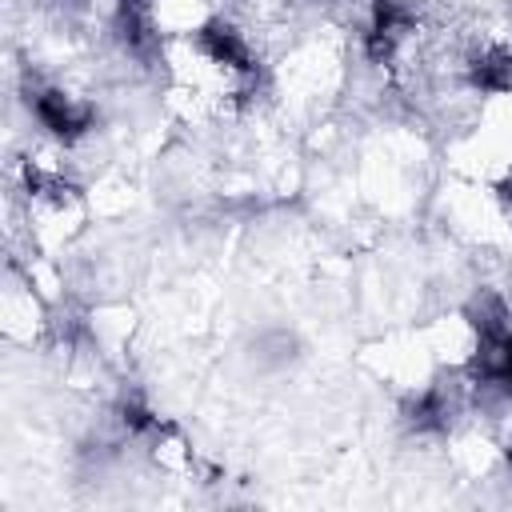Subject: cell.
<instances>
[{
    "label": "cell",
    "instance_id": "2",
    "mask_svg": "<svg viewBox=\"0 0 512 512\" xmlns=\"http://www.w3.org/2000/svg\"><path fill=\"white\" fill-rule=\"evenodd\" d=\"M196 44H200V52H204L212 64H228L232 72H252V68H256L248 44H244L240 32H236L232 24H224V20L204 24V28L196 32Z\"/></svg>",
    "mask_w": 512,
    "mask_h": 512
},
{
    "label": "cell",
    "instance_id": "1",
    "mask_svg": "<svg viewBox=\"0 0 512 512\" xmlns=\"http://www.w3.org/2000/svg\"><path fill=\"white\" fill-rule=\"evenodd\" d=\"M32 112H36V120H40L52 136H60V140H76V136H84V132L92 128V108H88V104H76V100L64 96V92H36Z\"/></svg>",
    "mask_w": 512,
    "mask_h": 512
},
{
    "label": "cell",
    "instance_id": "3",
    "mask_svg": "<svg viewBox=\"0 0 512 512\" xmlns=\"http://www.w3.org/2000/svg\"><path fill=\"white\" fill-rule=\"evenodd\" d=\"M472 84L480 92H508L512 88V56L508 52H484L472 60Z\"/></svg>",
    "mask_w": 512,
    "mask_h": 512
},
{
    "label": "cell",
    "instance_id": "4",
    "mask_svg": "<svg viewBox=\"0 0 512 512\" xmlns=\"http://www.w3.org/2000/svg\"><path fill=\"white\" fill-rule=\"evenodd\" d=\"M496 192H500V200H504V204L512 208V172H508V176L500 180V188H496Z\"/></svg>",
    "mask_w": 512,
    "mask_h": 512
}]
</instances>
